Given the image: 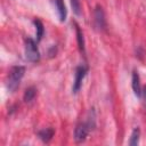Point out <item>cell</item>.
Wrapping results in <instances>:
<instances>
[{
	"label": "cell",
	"instance_id": "6da1fadb",
	"mask_svg": "<svg viewBox=\"0 0 146 146\" xmlns=\"http://www.w3.org/2000/svg\"><path fill=\"white\" fill-rule=\"evenodd\" d=\"M24 73H25V67L23 66H14L10 72H9V76H8V82H7V87H8V90L14 92L18 86H19V82L22 80V78L24 76Z\"/></svg>",
	"mask_w": 146,
	"mask_h": 146
},
{
	"label": "cell",
	"instance_id": "7a4b0ae2",
	"mask_svg": "<svg viewBox=\"0 0 146 146\" xmlns=\"http://www.w3.org/2000/svg\"><path fill=\"white\" fill-rule=\"evenodd\" d=\"M24 51H25V58L31 62V63H36L40 60V52L38 50V47H36V43L33 39L31 38H27L25 40V48H24Z\"/></svg>",
	"mask_w": 146,
	"mask_h": 146
},
{
	"label": "cell",
	"instance_id": "3957f363",
	"mask_svg": "<svg viewBox=\"0 0 146 146\" xmlns=\"http://www.w3.org/2000/svg\"><path fill=\"white\" fill-rule=\"evenodd\" d=\"M87 72H88V67L87 66L80 65V66L76 67V70H75V79H74V82H73V92L74 94H76L80 90L81 84H82V80L87 75Z\"/></svg>",
	"mask_w": 146,
	"mask_h": 146
},
{
	"label": "cell",
	"instance_id": "277c9868",
	"mask_svg": "<svg viewBox=\"0 0 146 146\" xmlns=\"http://www.w3.org/2000/svg\"><path fill=\"white\" fill-rule=\"evenodd\" d=\"M90 128H91V125L88 122H81V123H79L75 127V130H74V139L78 143L83 141L87 138Z\"/></svg>",
	"mask_w": 146,
	"mask_h": 146
},
{
	"label": "cell",
	"instance_id": "5b68a950",
	"mask_svg": "<svg viewBox=\"0 0 146 146\" xmlns=\"http://www.w3.org/2000/svg\"><path fill=\"white\" fill-rule=\"evenodd\" d=\"M95 25L96 27H98L99 30H103L105 27V15L104 11L102 9V7L97 6L95 9Z\"/></svg>",
	"mask_w": 146,
	"mask_h": 146
},
{
	"label": "cell",
	"instance_id": "8992f818",
	"mask_svg": "<svg viewBox=\"0 0 146 146\" xmlns=\"http://www.w3.org/2000/svg\"><path fill=\"white\" fill-rule=\"evenodd\" d=\"M131 84H132V90L135 92V95L137 97H140L141 95V87H140V80H139V75L136 71L132 72V79H131Z\"/></svg>",
	"mask_w": 146,
	"mask_h": 146
},
{
	"label": "cell",
	"instance_id": "52a82bcc",
	"mask_svg": "<svg viewBox=\"0 0 146 146\" xmlns=\"http://www.w3.org/2000/svg\"><path fill=\"white\" fill-rule=\"evenodd\" d=\"M55 3H56V8H57V13H58L59 21H60V22H64V21L66 19V15H67L64 0H55Z\"/></svg>",
	"mask_w": 146,
	"mask_h": 146
},
{
	"label": "cell",
	"instance_id": "ba28073f",
	"mask_svg": "<svg viewBox=\"0 0 146 146\" xmlns=\"http://www.w3.org/2000/svg\"><path fill=\"white\" fill-rule=\"evenodd\" d=\"M54 133H55V131H54V129H52V128H46V129H43V130L39 131V138H40L42 141L48 143V141L52 138Z\"/></svg>",
	"mask_w": 146,
	"mask_h": 146
},
{
	"label": "cell",
	"instance_id": "9c48e42d",
	"mask_svg": "<svg viewBox=\"0 0 146 146\" xmlns=\"http://www.w3.org/2000/svg\"><path fill=\"white\" fill-rule=\"evenodd\" d=\"M75 31H76V40H78V46L81 52H84V38H83V33L80 30V27L78 25H75Z\"/></svg>",
	"mask_w": 146,
	"mask_h": 146
},
{
	"label": "cell",
	"instance_id": "30bf717a",
	"mask_svg": "<svg viewBox=\"0 0 146 146\" xmlns=\"http://www.w3.org/2000/svg\"><path fill=\"white\" fill-rule=\"evenodd\" d=\"M139 137H140V130H139V128H135L131 132V136L129 139V145L130 146H137L139 143Z\"/></svg>",
	"mask_w": 146,
	"mask_h": 146
},
{
	"label": "cell",
	"instance_id": "8fae6325",
	"mask_svg": "<svg viewBox=\"0 0 146 146\" xmlns=\"http://www.w3.org/2000/svg\"><path fill=\"white\" fill-rule=\"evenodd\" d=\"M35 95H36V89L34 87H29L25 90V92H24V97H23L24 98V102H26V103L32 102L34 99Z\"/></svg>",
	"mask_w": 146,
	"mask_h": 146
},
{
	"label": "cell",
	"instance_id": "7c38bea8",
	"mask_svg": "<svg viewBox=\"0 0 146 146\" xmlns=\"http://www.w3.org/2000/svg\"><path fill=\"white\" fill-rule=\"evenodd\" d=\"M33 24L35 26V32H36V41H40L42 35H43V32H44V29H43V24L41 23V21L39 19H34L33 21Z\"/></svg>",
	"mask_w": 146,
	"mask_h": 146
},
{
	"label": "cell",
	"instance_id": "4fadbf2b",
	"mask_svg": "<svg viewBox=\"0 0 146 146\" xmlns=\"http://www.w3.org/2000/svg\"><path fill=\"white\" fill-rule=\"evenodd\" d=\"M71 6L75 15H81V2L80 0H71Z\"/></svg>",
	"mask_w": 146,
	"mask_h": 146
},
{
	"label": "cell",
	"instance_id": "5bb4252c",
	"mask_svg": "<svg viewBox=\"0 0 146 146\" xmlns=\"http://www.w3.org/2000/svg\"><path fill=\"white\" fill-rule=\"evenodd\" d=\"M144 96H145V98H146V87L144 88Z\"/></svg>",
	"mask_w": 146,
	"mask_h": 146
}]
</instances>
